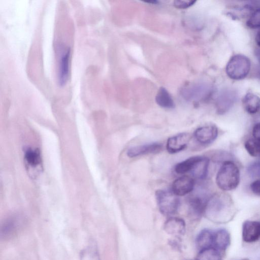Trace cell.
Instances as JSON below:
<instances>
[{
	"label": "cell",
	"instance_id": "30bf717a",
	"mask_svg": "<svg viewBox=\"0 0 260 260\" xmlns=\"http://www.w3.org/2000/svg\"><path fill=\"white\" fill-rule=\"evenodd\" d=\"M24 160L26 169L31 174L32 171H40L42 168V159L40 150L37 149L28 148L24 152Z\"/></svg>",
	"mask_w": 260,
	"mask_h": 260
},
{
	"label": "cell",
	"instance_id": "6da1fadb",
	"mask_svg": "<svg viewBox=\"0 0 260 260\" xmlns=\"http://www.w3.org/2000/svg\"><path fill=\"white\" fill-rule=\"evenodd\" d=\"M236 213L231 198L226 194H215L208 198L204 214L211 221L217 223L230 221Z\"/></svg>",
	"mask_w": 260,
	"mask_h": 260
},
{
	"label": "cell",
	"instance_id": "277c9868",
	"mask_svg": "<svg viewBox=\"0 0 260 260\" xmlns=\"http://www.w3.org/2000/svg\"><path fill=\"white\" fill-rule=\"evenodd\" d=\"M178 196L172 191L159 189L155 192V198L160 212L165 216L174 214L180 204Z\"/></svg>",
	"mask_w": 260,
	"mask_h": 260
},
{
	"label": "cell",
	"instance_id": "52a82bcc",
	"mask_svg": "<svg viewBox=\"0 0 260 260\" xmlns=\"http://www.w3.org/2000/svg\"><path fill=\"white\" fill-rule=\"evenodd\" d=\"M191 138V135L188 133H181L170 137L166 144L168 152L174 154L184 150Z\"/></svg>",
	"mask_w": 260,
	"mask_h": 260
},
{
	"label": "cell",
	"instance_id": "2e32d148",
	"mask_svg": "<svg viewBox=\"0 0 260 260\" xmlns=\"http://www.w3.org/2000/svg\"><path fill=\"white\" fill-rule=\"evenodd\" d=\"M70 54V49L68 48L60 57L58 82L61 86L64 85L68 79Z\"/></svg>",
	"mask_w": 260,
	"mask_h": 260
},
{
	"label": "cell",
	"instance_id": "484cf974",
	"mask_svg": "<svg viewBox=\"0 0 260 260\" xmlns=\"http://www.w3.org/2000/svg\"><path fill=\"white\" fill-rule=\"evenodd\" d=\"M247 171L252 177L260 179V160L254 161L249 165Z\"/></svg>",
	"mask_w": 260,
	"mask_h": 260
},
{
	"label": "cell",
	"instance_id": "ba28073f",
	"mask_svg": "<svg viewBox=\"0 0 260 260\" xmlns=\"http://www.w3.org/2000/svg\"><path fill=\"white\" fill-rule=\"evenodd\" d=\"M242 236L246 243H253L260 239V221L245 220L242 225Z\"/></svg>",
	"mask_w": 260,
	"mask_h": 260
},
{
	"label": "cell",
	"instance_id": "5bb4252c",
	"mask_svg": "<svg viewBox=\"0 0 260 260\" xmlns=\"http://www.w3.org/2000/svg\"><path fill=\"white\" fill-rule=\"evenodd\" d=\"M162 144L158 143H151L135 146L128 149L127 155L129 157H135L142 155L159 152L162 149Z\"/></svg>",
	"mask_w": 260,
	"mask_h": 260
},
{
	"label": "cell",
	"instance_id": "d4e9b609",
	"mask_svg": "<svg viewBox=\"0 0 260 260\" xmlns=\"http://www.w3.org/2000/svg\"><path fill=\"white\" fill-rule=\"evenodd\" d=\"M247 26L251 28L260 27V9L256 10L247 21Z\"/></svg>",
	"mask_w": 260,
	"mask_h": 260
},
{
	"label": "cell",
	"instance_id": "f546056e",
	"mask_svg": "<svg viewBox=\"0 0 260 260\" xmlns=\"http://www.w3.org/2000/svg\"><path fill=\"white\" fill-rule=\"evenodd\" d=\"M255 42L257 45L260 47V30L257 32L256 35Z\"/></svg>",
	"mask_w": 260,
	"mask_h": 260
},
{
	"label": "cell",
	"instance_id": "83f0119b",
	"mask_svg": "<svg viewBox=\"0 0 260 260\" xmlns=\"http://www.w3.org/2000/svg\"><path fill=\"white\" fill-rule=\"evenodd\" d=\"M250 188L254 193L260 197V179H257L252 182Z\"/></svg>",
	"mask_w": 260,
	"mask_h": 260
},
{
	"label": "cell",
	"instance_id": "3957f363",
	"mask_svg": "<svg viewBox=\"0 0 260 260\" xmlns=\"http://www.w3.org/2000/svg\"><path fill=\"white\" fill-rule=\"evenodd\" d=\"M250 66V60L247 56L242 54H236L228 61L226 67V73L231 79H243L249 73Z\"/></svg>",
	"mask_w": 260,
	"mask_h": 260
},
{
	"label": "cell",
	"instance_id": "d6986e66",
	"mask_svg": "<svg viewBox=\"0 0 260 260\" xmlns=\"http://www.w3.org/2000/svg\"><path fill=\"white\" fill-rule=\"evenodd\" d=\"M245 110L250 114L256 113L260 108V98L252 93H247L243 99Z\"/></svg>",
	"mask_w": 260,
	"mask_h": 260
},
{
	"label": "cell",
	"instance_id": "cb8c5ba5",
	"mask_svg": "<svg viewBox=\"0 0 260 260\" xmlns=\"http://www.w3.org/2000/svg\"><path fill=\"white\" fill-rule=\"evenodd\" d=\"M81 260H100L98 252L94 246H89L82 251Z\"/></svg>",
	"mask_w": 260,
	"mask_h": 260
},
{
	"label": "cell",
	"instance_id": "e0dca14e",
	"mask_svg": "<svg viewBox=\"0 0 260 260\" xmlns=\"http://www.w3.org/2000/svg\"><path fill=\"white\" fill-rule=\"evenodd\" d=\"M213 232L209 229H204L197 235L196 245L199 251L209 248H213Z\"/></svg>",
	"mask_w": 260,
	"mask_h": 260
},
{
	"label": "cell",
	"instance_id": "ac0fdd59",
	"mask_svg": "<svg viewBox=\"0 0 260 260\" xmlns=\"http://www.w3.org/2000/svg\"><path fill=\"white\" fill-rule=\"evenodd\" d=\"M209 165V158L205 156H200L190 172L194 178L204 179L207 175Z\"/></svg>",
	"mask_w": 260,
	"mask_h": 260
},
{
	"label": "cell",
	"instance_id": "7c38bea8",
	"mask_svg": "<svg viewBox=\"0 0 260 260\" xmlns=\"http://www.w3.org/2000/svg\"><path fill=\"white\" fill-rule=\"evenodd\" d=\"M208 199L200 195L191 197L188 202L189 215L195 219L200 218L204 214Z\"/></svg>",
	"mask_w": 260,
	"mask_h": 260
},
{
	"label": "cell",
	"instance_id": "603a6c76",
	"mask_svg": "<svg viewBox=\"0 0 260 260\" xmlns=\"http://www.w3.org/2000/svg\"><path fill=\"white\" fill-rule=\"evenodd\" d=\"M244 146L251 156L260 157V141L250 139L245 142Z\"/></svg>",
	"mask_w": 260,
	"mask_h": 260
},
{
	"label": "cell",
	"instance_id": "7402d4cb",
	"mask_svg": "<svg viewBox=\"0 0 260 260\" xmlns=\"http://www.w3.org/2000/svg\"><path fill=\"white\" fill-rule=\"evenodd\" d=\"M200 156H192L177 164L174 168L175 172L177 174H182L190 172Z\"/></svg>",
	"mask_w": 260,
	"mask_h": 260
},
{
	"label": "cell",
	"instance_id": "44dd1931",
	"mask_svg": "<svg viewBox=\"0 0 260 260\" xmlns=\"http://www.w3.org/2000/svg\"><path fill=\"white\" fill-rule=\"evenodd\" d=\"M223 254L214 248H209L199 251L196 260H222Z\"/></svg>",
	"mask_w": 260,
	"mask_h": 260
},
{
	"label": "cell",
	"instance_id": "4fadbf2b",
	"mask_svg": "<svg viewBox=\"0 0 260 260\" xmlns=\"http://www.w3.org/2000/svg\"><path fill=\"white\" fill-rule=\"evenodd\" d=\"M164 229L169 235L174 236H182L185 232V222L181 218L170 217L164 223Z\"/></svg>",
	"mask_w": 260,
	"mask_h": 260
},
{
	"label": "cell",
	"instance_id": "f1b7e54d",
	"mask_svg": "<svg viewBox=\"0 0 260 260\" xmlns=\"http://www.w3.org/2000/svg\"><path fill=\"white\" fill-rule=\"evenodd\" d=\"M254 139L260 141V122L256 123L252 130Z\"/></svg>",
	"mask_w": 260,
	"mask_h": 260
},
{
	"label": "cell",
	"instance_id": "ffe728a7",
	"mask_svg": "<svg viewBox=\"0 0 260 260\" xmlns=\"http://www.w3.org/2000/svg\"><path fill=\"white\" fill-rule=\"evenodd\" d=\"M155 101L158 105L164 108L172 109L175 107V103L171 95L167 90L162 87H160L157 91Z\"/></svg>",
	"mask_w": 260,
	"mask_h": 260
},
{
	"label": "cell",
	"instance_id": "7a4b0ae2",
	"mask_svg": "<svg viewBox=\"0 0 260 260\" xmlns=\"http://www.w3.org/2000/svg\"><path fill=\"white\" fill-rule=\"evenodd\" d=\"M216 182L223 190L235 189L240 182V171L237 166L232 161H224L217 172Z\"/></svg>",
	"mask_w": 260,
	"mask_h": 260
},
{
	"label": "cell",
	"instance_id": "1f68e13d",
	"mask_svg": "<svg viewBox=\"0 0 260 260\" xmlns=\"http://www.w3.org/2000/svg\"><path fill=\"white\" fill-rule=\"evenodd\" d=\"M240 260H249L248 258H243Z\"/></svg>",
	"mask_w": 260,
	"mask_h": 260
},
{
	"label": "cell",
	"instance_id": "8fae6325",
	"mask_svg": "<svg viewBox=\"0 0 260 260\" xmlns=\"http://www.w3.org/2000/svg\"><path fill=\"white\" fill-rule=\"evenodd\" d=\"M194 187V179L190 176L184 175L174 180L172 191L177 196H183L191 192Z\"/></svg>",
	"mask_w": 260,
	"mask_h": 260
},
{
	"label": "cell",
	"instance_id": "8992f818",
	"mask_svg": "<svg viewBox=\"0 0 260 260\" xmlns=\"http://www.w3.org/2000/svg\"><path fill=\"white\" fill-rule=\"evenodd\" d=\"M193 135L196 140L201 144H209L216 139L218 128L213 124L205 125L197 128Z\"/></svg>",
	"mask_w": 260,
	"mask_h": 260
},
{
	"label": "cell",
	"instance_id": "9c48e42d",
	"mask_svg": "<svg viewBox=\"0 0 260 260\" xmlns=\"http://www.w3.org/2000/svg\"><path fill=\"white\" fill-rule=\"evenodd\" d=\"M23 224V219L18 216L8 218L1 225V237L5 239L11 238L22 228Z\"/></svg>",
	"mask_w": 260,
	"mask_h": 260
},
{
	"label": "cell",
	"instance_id": "4316f807",
	"mask_svg": "<svg viewBox=\"0 0 260 260\" xmlns=\"http://www.w3.org/2000/svg\"><path fill=\"white\" fill-rule=\"evenodd\" d=\"M196 2V1L192 0H176L174 2V6L177 8L185 9L192 6Z\"/></svg>",
	"mask_w": 260,
	"mask_h": 260
},
{
	"label": "cell",
	"instance_id": "5b68a950",
	"mask_svg": "<svg viewBox=\"0 0 260 260\" xmlns=\"http://www.w3.org/2000/svg\"><path fill=\"white\" fill-rule=\"evenodd\" d=\"M237 98V93L232 89L222 90L219 94L216 107L217 112L219 114L227 112L233 106Z\"/></svg>",
	"mask_w": 260,
	"mask_h": 260
},
{
	"label": "cell",
	"instance_id": "4dcf8cb0",
	"mask_svg": "<svg viewBox=\"0 0 260 260\" xmlns=\"http://www.w3.org/2000/svg\"><path fill=\"white\" fill-rule=\"evenodd\" d=\"M258 77H259V78L260 79V68H259V71H258Z\"/></svg>",
	"mask_w": 260,
	"mask_h": 260
},
{
	"label": "cell",
	"instance_id": "9a60e30c",
	"mask_svg": "<svg viewBox=\"0 0 260 260\" xmlns=\"http://www.w3.org/2000/svg\"><path fill=\"white\" fill-rule=\"evenodd\" d=\"M230 244L231 236L226 230L220 229L213 232V248L223 254Z\"/></svg>",
	"mask_w": 260,
	"mask_h": 260
},
{
	"label": "cell",
	"instance_id": "d6a6232c",
	"mask_svg": "<svg viewBox=\"0 0 260 260\" xmlns=\"http://www.w3.org/2000/svg\"><path fill=\"white\" fill-rule=\"evenodd\" d=\"M259 62H260V55H259Z\"/></svg>",
	"mask_w": 260,
	"mask_h": 260
}]
</instances>
